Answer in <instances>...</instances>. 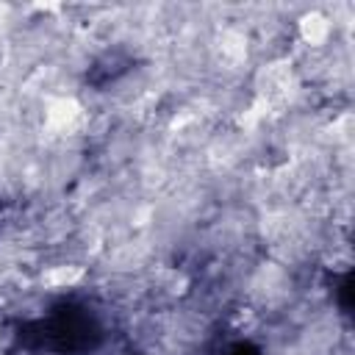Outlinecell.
<instances>
[{
  "mask_svg": "<svg viewBox=\"0 0 355 355\" xmlns=\"http://www.w3.org/2000/svg\"><path fill=\"white\" fill-rule=\"evenodd\" d=\"M78 119H80V105H78L75 100H69V97H58V100H53L50 108H47V125H50V128L64 130V128H69V125L78 122Z\"/></svg>",
  "mask_w": 355,
  "mask_h": 355,
  "instance_id": "1",
  "label": "cell"
},
{
  "mask_svg": "<svg viewBox=\"0 0 355 355\" xmlns=\"http://www.w3.org/2000/svg\"><path fill=\"white\" fill-rule=\"evenodd\" d=\"M300 33L308 44H322L327 36H330V19L319 11H311L300 19Z\"/></svg>",
  "mask_w": 355,
  "mask_h": 355,
  "instance_id": "2",
  "label": "cell"
},
{
  "mask_svg": "<svg viewBox=\"0 0 355 355\" xmlns=\"http://www.w3.org/2000/svg\"><path fill=\"white\" fill-rule=\"evenodd\" d=\"M80 277H83V269H80V266H75V263H61V266H53V269L44 275V280H47L50 286H55V288L75 286Z\"/></svg>",
  "mask_w": 355,
  "mask_h": 355,
  "instance_id": "3",
  "label": "cell"
}]
</instances>
